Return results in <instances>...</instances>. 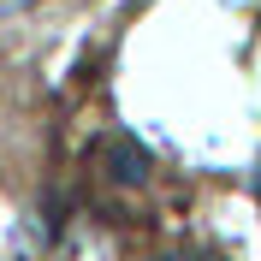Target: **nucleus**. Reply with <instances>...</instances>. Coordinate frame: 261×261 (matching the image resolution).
Here are the masks:
<instances>
[{
	"instance_id": "nucleus-1",
	"label": "nucleus",
	"mask_w": 261,
	"mask_h": 261,
	"mask_svg": "<svg viewBox=\"0 0 261 261\" xmlns=\"http://www.w3.org/2000/svg\"><path fill=\"white\" fill-rule=\"evenodd\" d=\"M161 261H220V255H196V249H184V255H161Z\"/></svg>"
},
{
	"instance_id": "nucleus-2",
	"label": "nucleus",
	"mask_w": 261,
	"mask_h": 261,
	"mask_svg": "<svg viewBox=\"0 0 261 261\" xmlns=\"http://www.w3.org/2000/svg\"><path fill=\"white\" fill-rule=\"evenodd\" d=\"M0 6H30V0H0Z\"/></svg>"
}]
</instances>
